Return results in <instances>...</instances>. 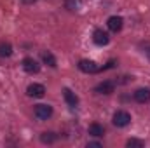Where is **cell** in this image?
I'll return each mask as SVG.
<instances>
[{
    "mask_svg": "<svg viewBox=\"0 0 150 148\" xmlns=\"http://www.w3.org/2000/svg\"><path fill=\"white\" fill-rule=\"evenodd\" d=\"M112 122H113V125H117V127H126V125L131 124V115L124 110H119L113 113Z\"/></svg>",
    "mask_w": 150,
    "mask_h": 148,
    "instance_id": "1",
    "label": "cell"
},
{
    "mask_svg": "<svg viewBox=\"0 0 150 148\" xmlns=\"http://www.w3.org/2000/svg\"><path fill=\"white\" fill-rule=\"evenodd\" d=\"M35 117L40 118V120H47L51 115H52V106H49V105H35Z\"/></svg>",
    "mask_w": 150,
    "mask_h": 148,
    "instance_id": "2",
    "label": "cell"
},
{
    "mask_svg": "<svg viewBox=\"0 0 150 148\" xmlns=\"http://www.w3.org/2000/svg\"><path fill=\"white\" fill-rule=\"evenodd\" d=\"M79 70L84 72V73H96V72H100V68L96 66V63L89 61V59H80L79 61Z\"/></svg>",
    "mask_w": 150,
    "mask_h": 148,
    "instance_id": "3",
    "label": "cell"
},
{
    "mask_svg": "<svg viewBox=\"0 0 150 148\" xmlns=\"http://www.w3.org/2000/svg\"><path fill=\"white\" fill-rule=\"evenodd\" d=\"M23 70L26 73H38L40 72V65H38L33 58H25L23 59Z\"/></svg>",
    "mask_w": 150,
    "mask_h": 148,
    "instance_id": "4",
    "label": "cell"
},
{
    "mask_svg": "<svg viewBox=\"0 0 150 148\" xmlns=\"http://www.w3.org/2000/svg\"><path fill=\"white\" fill-rule=\"evenodd\" d=\"M26 94L32 96V98H44V94H45V87H44L42 84H32V85H28Z\"/></svg>",
    "mask_w": 150,
    "mask_h": 148,
    "instance_id": "5",
    "label": "cell"
},
{
    "mask_svg": "<svg viewBox=\"0 0 150 148\" xmlns=\"http://www.w3.org/2000/svg\"><path fill=\"white\" fill-rule=\"evenodd\" d=\"M93 40H94V44H98V45H107L108 40H110V37H108V33L103 32V30H94Z\"/></svg>",
    "mask_w": 150,
    "mask_h": 148,
    "instance_id": "6",
    "label": "cell"
},
{
    "mask_svg": "<svg viewBox=\"0 0 150 148\" xmlns=\"http://www.w3.org/2000/svg\"><path fill=\"white\" fill-rule=\"evenodd\" d=\"M113 91H115V84L110 82V80L101 82V84L96 85V92H100V94H112Z\"/></svg>",
    "mask_w": 150,
    "mask_h": 148,
    "instance_id": "7",
    "label": "cell"
},
{
    "mask_svg": "<svg viewBox=\"0 0 150 148\" xmlns=\"http://www.w3.org/2000/svg\"><path fill=\"white\" fill-rule=\"evenodd\" d=\"M122 18L120 16H112V18H108V21H107V25H108V28L112 30V32H120L122 30Z\"/></svg>",
    "mask_w": 150,
    "mask_h": 148,
    "instance_id": "8",
    "label": "cell"
},
{
    "mask_svg": "<svg viewBox=\"0 0 150 148\" xmlns=\"http://www.w3.org/2000/svg\"><path fill=\"white\" fill-rule=\"evenodd\" d=\"M134 99L138 103H149L150 101V89H138L134 92Z\"/></svg>",
    "mask_w": 150,
    "mask_h": 148,
    "instance_id": "9",
    "label": "cell"
},
{
    "mask_svg": "<svg viewBox=\"0 0 150 148\" xmlns=\"http://www.w3.org/2000/svg\"><path fill=\"white\" fill-rule=\"evenodd\" d=\"M63 96H65V101H67L70 106H77L79 98H77V94H75L74 91H70V89L67 87V89H63Z\"/></svg>",
    "mask_w": 150,
    "mask_h": 148,
    "instance_id": "10",
    "label": "cell"
},
{
    "mask_svg": "<svg viewBox=\"0 0 150 148\" xmlns=\"http://www.w3.org/2000/svg\"><path fill=\"white\" fill-rule=\"evenodd\" d=\"M89 134L94 136V138H101V136L105 134V129H103V125H100V124H91V125H89Z\"/></svg>",
    "mask_w": 150,
    "mask_h": 148,
    "instance_id": "11",
    "label": "cell"
},
{
    "mask_svg": "<svg viewBox=\"0 0 150 148\" xmlns=\"http://www.w3.org/2000/svg\"><path fill=\"white\" fill-rule=\"evenodd\" d=\"M42 61H44L45 65H49L51 68H56V66H58V65H56V58H54L51 52H47V51L42 52Z\"/></svg>",
    "mask_w": 150,
    "mask_h": 148,
    "instance_id": "12",
    "label": "cell"
},
{
    "mask_svg": "<svg viewBox=\"0 0 150 148\" xmlns=\"http://www.w3.org/2000/svg\"><path fill=\"white\" fill-rule=\"evenodd\" d=\"M12 54V45L9 42H0V58H9Z\"/></svg>",
    "mask_w": 150,
    "mask_h": 148,
    "instance_id": "13",
    "label": "cell"
},
{
    "mask_svg": "<svg viewBox=\"0 0 150 148\" xmlns=\"http://www.w3.org/2000/svg\"><path fill=\"white\" fill-rule=\"evenodd\" d=\"M40 140H42V143H52V141L56 140V134H54V132H44V134L40 136Z\"/></svg>",
    "mask_w": 150,
    "mask_h": 148,
    "instance_id": "14",
    "label": "cell"
},
{
    "mask_svg": "<svg viewBox=\"0 0 150 148\" xmlns=\"http://www.w3.org/2000/svg\"><path fill=\"white\" fill-rule=\"evenodd\" d=\"M129 148H142L145 143L142 141V140H134V138H131V140H127V143H126Z\"/></svg>",
    "mask_w": 150,
    "mask_h": 148,
    "instance_id": "15",
    "label": "cell"
},
{
    "mask_svg": "<svg viewBox=\"0 0 150 148\" xmlns=\"http://www.w3.org/2000/svg\"><path fill=\"white\" fill-rule=\"evenodd\" d=\"M87 147H101L98 141H91V143H87Z\"/></svg>",
    "mask_w": 150,
    "mask_h": 148,
    "instance_id": "16",
    "label": "cell"
},
{
    "mask_svg": "<svg viewBox=\"0 0 150 148\" xmlns=\"http://www.w3.org/2000/svg\"><path fill=\"white\" fill-rule=\"evenodd\" d=\"M21 2H25V4H33L35 0H21Z\"/></svg>",
    "mask_w": 150,
    "mask_h": 148,
    "instance_id": "17",
    "label": "cell"
},
{
    "mask_svg": "<svg viewBox=\"0 0 150 148\" xmlns=\"http://www.w3.org/2000/svg\"><path fill=\"white\" fill-rule=\"evenodd\" d=\"M145 54H147V56H149V58H150V45H149V47H147V51H145Z\"/></svg>",
    "mask_w": 150,
    "mask_h": 148,
    "instance_id": "18",
    "label": "cell"
}]
</instances>
